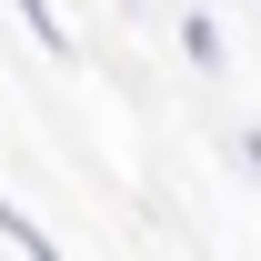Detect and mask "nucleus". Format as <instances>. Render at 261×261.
I'll return each instance as SVG.
<instances>
[{"label":"nucleus","instance_id":"nucleus-3","mask_svg":"<svg viewBox=\"0 0 261 261\" xmlns=\"http://www.w3.org/2000/svg\"><path fill=\"white\" fill-rule=\"evenodd\" d=\"M181 50H191L201 70H221V20H211V10H191V20H181Z\"/></svg>","mask_w":261,"mask_h":261},{"label":"nucleus","instance_id":"nucleus-4","mask_svg":"<svg viewBox=\"0 0 261 261\" xmlns=\"http://www.w3.org/2000/svg\"><path fill=\"white\" fill-rule=\"evenodd\" d=\"M231 151H241V171H251V181H261V130H241V141H231Z\"/></svg>","mask_w":261,"mask_h":261},{"label":"nucleus","instance_id":"nucleus-2","mask_svg":"<svg viewBox=\"0 0 261 261\" xmlns=\"http://www.w3.org/2000/svg\"><path fill=\"white\" fill-rule=\"evenodd\" d=\"M10 10H20V31H31L40 50H50V61L70 50V31H61V10H50V0H10Z\"/></svg>","mask_w":261,"mask_h":261},{"label":"nucleus","instance_id":"nucleus-1","mask_svg":"<svg viewBox=\"0 0 261 261\" xmlns=\"http://www.w3.org/2000/svg\"><path fill=\"white\" fill-rule=\"evenodd\" d=\"M0 241H10V251H31V261H50V231H40V221H31L10 191H0Z\"/></svg>","mask_w":261,"mask_h":261}]
</instances>
